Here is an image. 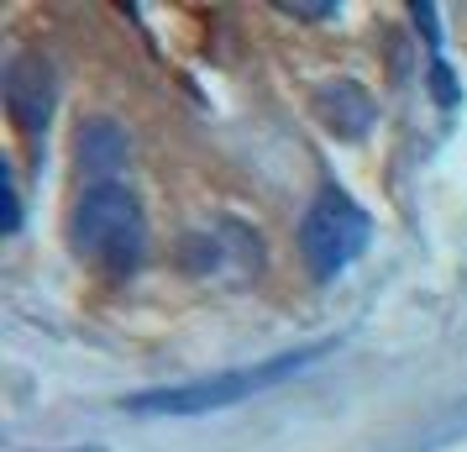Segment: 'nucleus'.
<instances>
[{"mask_svg": "<svg viewBox=\"0 0 467 452\" xmlns=\"http://www.w3.org/2000/svg\"><path fill=\"white\" fill-rule=\"evenodd\" d=\"M415 22H420L425 43H431V47H441V26H436V5H415Z\"/></svg>", "mask_w": 467, "mask_h": 452, "instance_id": "10", "label": "nucleus"}, {"mask_svg": "<svg viewBox=\"0 0 467 452\" xmlns=\"http://www.w3.org/2000/svg\"><path fill=\"white\" fill-rule=\"evenodd\" d=\"M53 100H58V79H53V64L37 58V53H22L16 64L5 68V110L22 131H47L53 121Z\"/></svg>", "mask_w": 467, "mask_h": 452, "instance_id": "5", "label": "nucleus"}, {"mask_svg": "<svg viewBox=\"0 0 467 452\" xmlns=\"http://www.w3.org/2000/svg\"><path fill=\"white\" fill-rule=\"evenodd\" d=\"M284 11H295V16H316V22H326V16H337L341 5H337V0H320V5H305V0H299V5H284Z\"/></svg>", "mask_w": 467, "mask_h": 452, "instance_id": "11", "label": "nucleus"}, {"mask_svg": "<svg viewBox=\"0 0 467 452\" xmlns=\"http://www.w3.org/2000/svg\"><path fill=\"white\" fill-rule=\"evenodd\" d=\"M457 442H467V394L446 400L441 410H431L420 426H410L389 452H446Z\"/></svg>", "mask_w": 467, "mask_h": 452, "instance_id": "7", "label": "nucleus"}, {"mask_svg": "<svg viewBox=\"0 0 467 452\" xmlns=\"http://www.w3.org/2000/svg\"><path fill=\"white\" fill-rule=\"evenodd\" d=\"M316 110H320V121L337 131V137H347V142H362V137L373 131V121H379V106H373V95H368L358 79H331V85H320Z\"/></svg>", "mask_w": 467, "mask_h": 452, "instance_id": "6", "label": "nucleus"}, {"mask_svg": "<svg viewBox=\"0 0 467 452\" xmlns=\"http://www.w3.org/2000/svg\"><path fill=\"white\" fill-rule=\"evenodd\" d=\"M121 163H127V131L106 116H89L79 127V169L95 173V184H106V179H116Z\"/></svg>", "mask_w": 467, "mask_h": 452, "instance_id": "8", "label": "nucleus"}, {"mask_svg": "<svg viewBox=\"0 0 467 452\" xmlns=\"http://www.w3.org/2000/svg\"><path fill=\"white\" fill-rule=\"evenodd\" d=\"M68 242H74L79 258L100 263L110 274H131L148 253V215H142V205H137V194L127 184L106 179V184H89L74 200Z\"/></svg>", "mask_w": 467, "mask_h": 452, "instance_id": "2", "label": "nucleus"}, {"mask_svg": "<svg viewBox=\"0 0 467 452\" xmlns=\"http://www.w3.org/2000/svg\"><path fill=\"white\" fill-rule=\"evenodd\" d=\"M184 268H190L194 279H236V284L257 279L263 242L242 221H211V226L190 232V242H184Z\"/></svg>", "mask_w": 467, "mask_h": 452, "instance_id": "4", "label": "nucleus"}, {"mask_svg": "<svg viewBox=\"0 0 467 452\" xmlns=\"http://www.w3.org/2000/svg\"><path fill=\"white\" fill-rule=\"evenodd\" d=\"M337 347H341V337H320V342H305V347H295V352H274V358L226 368V373H205V379H184V384L142 389V394H127L121 410H127V415H211V410H232V405H242V400L263 394V389L289 384L299 373H310V368L326 363Z\"/></svg>", "mask_w": 467, "mask_h": 452, "instance_id": "1", "label": "nucleus"}, {"mask_svg": "<svg viewBox=\"0 0 467 452\" xmlns=\"http://www.w3.org/2000/svg\"><path fill=\"white\" fill-rule=\"evenodd\" d=\"M368 242H373V215L337 184L320 190V200L299 221V253L316 279H337L341 268H352L368 253Z\"/></svg>", "mask_w": 467, "mask_h": 452, "instance_id": "3", "label": "nucleus"}, {"mask_svg": "<svg viewBox=\"0 0 467 452\" xmlns=\"http://www.w3.org/2000/svg\"><path fill=\"white\" fill-rule=\"evenodd\" d=\"M425 79H431V95H436V106H441V110L462 106V85H457V74H451V64H446L441 53L431 58V74H425Z\"/></svg>", "mask_w": 467, "mask_h": 452, "instance_id": "9", "label": "nucleus"}, {"mask_svg": "<svg viewBox=\"0 0 467 452\" xmlns=\"http://www.w3.org/2000/svg\"><path fill=\"white\" fill-rule=\"evenodd\" d=\"M68 452H106V447H68Z\"/></svg>", "mask_w": 467, "mask_h": 452, "instance_id": "12", "label": "nucleus"}]
</instances>
